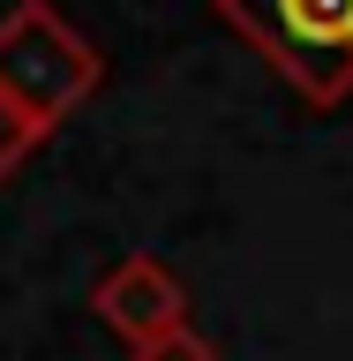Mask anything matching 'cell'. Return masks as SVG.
<instances>
[{"label": "cell", "instance_id": "1", "mask_svg": "<svg viewBox=\"0 0 353 361\" xmlns=\"http://www.w3.org/2000/svg\"><path fill=\"white\" fill-rule=\"evenodd\" d=\"M98 83H106L98 38H83L53 0H16V8L0 16V90H8L38 128H61Z\"/></svg>", "mask_w": 353, "mask_h": 361}, {"label": "cell", "instance_id": "2", "mask_svg": "<svg viewBox=\"0 0 353 361\" xmlns=\"http://www.w3.org/2000/svg\"><path fill=\"white\" fill-rule=\"evenodd\" d=\"M218 16L301 98L331 106L353 90V0H218Z\"/></svg>", "mask_w": 353, "mask_h": 361}, {"label": "cell", "instance_id": "3", "mask_svg": "<svg viewBox=\"0 0 353 361\" xmlns=\"http://www.w3.org/2000/svg\"><path fill=\"white\" fill-rule=\"evenodd\" d=\"M90 309L106 316L128 346H143V338L180 331V324H188V293H180V279L158 264V256H120L113 271H98Z\"/></svg>", "mask_w": 353, "mask_h": 361}, {"label": "cell", "instance_id": "4", "mask_svg": "<svg viewBox=\"0 0 353 361\" xmlns=\"http://www.w3.org/2000/svg\"><path fill=\"white\" fill-rule=\"evenodd\" d=\"M45 135H53V128H38V121H30V113H23L16 98L0 90V180L16 173V166H23V158H30V151H38Z\"/></svg>", "mask_w": 353, "mask_h": 361}, {"label": "cell", "instance_id": "5", "mask_svg": "<svg viewBox=\"0 0 353 361\" xmlns=\"http://www.w3.org/2000/svg\"><path fill=\"white\" fill-rule=\"evenodd\" d=\"M135 361H218V346L196 331V324H180V331H158L135 346Z\"/></svg>", "mask_w": 353, "mask_h": 361}]
</instances>
